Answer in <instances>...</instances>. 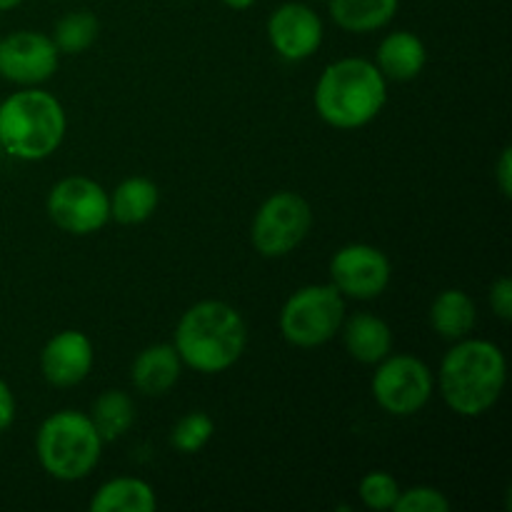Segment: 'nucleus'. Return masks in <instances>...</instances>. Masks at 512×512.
I'll return each instance as SVG.
<instances>
[{
	"mask_svg": "<svg viewBox=\"0 0 512 512\" xmlns=\"http://www.w3.org/2000/svg\"><path fill=\"white\" fill-rule=\"evenodd\" d=\"M508 380L503 350L490 340H455L440 363V395L460 418H480L500 400Z\"/></svg>",
	"mask_w": 512,
	"mask_h": 512,
	"instance_id": "obj_1",
	"label": "nucleus"
},
{
	"mask_svg": "<svg viewBox=\"0 0 512 512\" xmlns=\"http://www.w3.org/2000/svg\"><path fill=\"white\" fill-rule=\"evenodd\" d=\"M175 350L188 368L215 375L233 368L248 345L245 320L223 300H200L175 328Z\"/></svg>",
	"mask_w": 512,
	"mask_h": 512,
	"instance_id": "obj_2",
	"label": "nucleus"
},
{
	"mask_svg": "<svg viewBox=\"0 0 512 512\" xmlns=\"http://www.w3.org/2000/svg\"><path fill=\"white\" fill-rule=\"evenodd\" d=\"M313 100L320 118L333 128H363L383 110L388 80L370 60L343 58L323 70Z\"/></svg>",
	"mask_w": 512,
	"mask_h": 512,
	"instance_id": "obj_3",
	"label": "nucleus"
},
{
	"mask_svg": "<svg viewBox=\"0 0 512 512\" xmlns=\"http://www.w3.org/2000/svg\"><path fill=\"white\" fill-rule=\"evenodd\" d=\"M65 135V110L50 93L23 88L0 103V145L5 155L35 163L60 148Z\"/></svg>",
	"mask_w": 512,
	"mask_h": 512,
	"instance_id": "obj_4",
	"label": "nucleus"
},
{
	"mask_svg": "<svg viewBox=\"0 0 512 512\" xmlns=\"http://www.w3.org/2000/svg\"><path fill=\"white\" fill-rule=\"evenodd\" d=\"M35 453L45 473L75 483L93 473L103 453V438L93 420L78 410H58L43 420L35 435Z\"/></svg>",
	"mask_w": 512,
	"mask_h": 512,
	"instance_id": "obj_5",
	"label": "nucleus"
},
{
	"mask_svg": "<svg viewBox=\"0 0 512 512\" xmlns=\"http://www.w3.org/2000/svg\"><path fill=\"white\" fill-rule=\"evenodd\" d=\"M345 298L335 285H305L285 300L280 310V333L290 345L318 348L340 333Z\"/></svg>",
	"mask_w": 512,
	"mask_h": 512,
	"instance_id": "obj_6",
	"label": "nucleus"
},
{
	"mask_svg": "<svg viewBox=\"0 0 512 512\" xmlns=\"http://www.w3.org/2000/svg\"><path fill=\"white\" fill-rule=\"evenodd\" d=\"M313 225V210L298 193H275L265 200L250 225L253 248L265 258H283L293 253Z\"/></svg>",
	"mask_w": 512,
	"mask_h": 512,
	"instance_id": "obj_7",
	"label": "nucleus"
},
{
	"mask_svg": "<svg viewBox=\"0 0 512 512\" xmlns=\"http://www.w3.org/2000/svg\"><path fill=\"white\" fill-rule=\"evenodd\" d=\"M433 395V373L413 355H393L378 363L373 373V398L385 413L408 418L423 410Z\"/></svg>",
	"mask_w": 512,
	"mask_h": 512,
	"instance_id": "obj_8",
	"label": "nucleus"
},
{
	"mask_svg": "<svg viewBox=\"0 0 512 512\" xmlns=\"http://www.w3.org/2000/svg\"><path fill=\"white\" fill-rule=\"evenodd\" d=\"M45 208L60 230L73 235H90L98 233L110 220V195L95 180L70 175L53 185Z\"/></svg>",
	"mask_w": 512,
	"mask_h": 512,
	"instance_id": "obj_9",
	"label": "nucleus"
},
{
	"mask_svg": "<svg viewBox=\"0 0 512 512\" xmlns=\"http://www.w3.org/2000/svg\"><path fill=\"white\" fill-rule=\"evenodd\" d=\"M393 278V265L373 245H345L330 260V280L343 298L373 300L385 293Z\"/></svg>",
	"mask_w": 512,
	"mask_h": 512,
	"instance_id": "obj_10",
	"label": "nucleus"
},
{
	"mask_svg": "<svg viewBox=\"0 0 512 512\" xmlns=\"http://www.w3.org/2000/svg\"><path fill=\"white\" fill-rule=\"evenodd\" d=\"M58 48L53 38L38 30H15L0 38V78L33 88L53 78L58 70Z\"/></svg>",
	"mask_w": 512,
	"mask_h": 512,
	"instance_id": "obj_11",
	"label": "nucleus"
},
{
	"mask_svg": "<svg viewBox=\"0 0 512 512\" xmlns=\"http://www.w3.org/2000/svg\"><path fill=\"white\" fill-rule=\"evenodd\" d=\"M268 40L290 63L308 60L323 43V20L310 5L283 3L268 18Z\"/></svg>",
	"mask_w": 512,
	"mask_h": 512,
	"instance_id": "obj_12",
	"label": "nucleus"
},
{
	"mask_svg": "<svg viewBox=\"0 0 512 512\" xmlns=\"http://www.w3.org/2000/svg\"><path fill=\"white\" fill-rule=\"evenodd\" d=\"M93 343L80 330H60L40 350V373L55 388H73L93 368Z\"/></svg>",
	"mask_w": 512,
	"mask_h": 512,
	"instance_id": "obj_13",
	"label": "nucleus"
},
{
	"mask_svg": "<svg viewBox=\"0 0 512 512\" xmlns=\"http://www.w3.org/2000/svg\"><path fill=\"white\" fill-rule=\"evenodd\" d=\"M183 360H180L175 345L158 343L150 348L140 350L138 358L133 360L130 368V380L143 395H165L180 380Z\"/></svg>",
	"mask_w": 512,
	"mask_h": 512,
	"instance_id": "obj_14",
	"label": "nucleus"
},
{
	"mask_svg": "<svg viewBox=\"0 0 512 512\" xmlns=\"http://www.w3.org/2000/svg\"><path fill=\"white\" fill-rule=\"evenodd\" d=\"M425 63H428V50H425L423 40L410 30H395V33L385 35L383 43L378 45V55H375V65L383 78L398 80V83L418 78Z\"/></svg>",
	"mask_w": 512,
	"mask_h": 512,
	"instance_id": "obj_15",
	"label": "nucleus"
},
{
	"mask_svg": "<svg viewBox=\"0 0 512 512\" xmlns=\"http://www.w3.org/2000/svg\"><path fill=\"white\" fill-rule=\"evenodd\" d=\"M340 330H343L345 350L358 363L378 365L393 353V330L378 315L358 313L350 320H343Z\"/></svg>",
	"mask_w": 512,
	"mask_h": 512,
	"instance_id": "obj_16",
	"label": "nucleus"
},
{
	"mask_svg": "<svg viewBox=\"0 0 512 512\" xmlns=\"http://www.w3.org/2000/svg\"><path fill=\"white\" fill-rule=\"evenodd\" d=\"M475 320H478V310H475L473 298L465 290H443L430 305V325H433V330L440 338L453 340V343L468 338L470 330L475 328Z\"/></svg>",
	"mask_w": 512,
	"mask_h": 512,
	"instance_id": "obj_17",
	"label": "nucleus"
},
{
	"mask_svg": "<svg viewBox=\"0 0 512 512\" xmlns=\"http://www.w3.org/2000/svg\"><path fill=\"white\" fill-rule=\"evenodd\" d=\"M330 18L348 33H373L395 18L400 0H330Z\"/></svg>",
	"mask_w": 512,
	"mask_h": 512,
	"instance_id": "obj_18",
	"label": "nucleus"
},
{
	"mask_svg": "<svg viewBox=\"0 0 512 512\" xmlns=\"http://www.w3.org/2000/svg\"><path fill=\"white\" fill-rule=\"evenodd\" d=\"M158 508L153 488L140 478H115L100 485L90 500L93 512H153Z\"/></svg>",
	"mask_w": 512,
	"mask_h": 512,
	"instance_id": "obj_19",
	"label": "nucleus"
},
{
	"mask_svg": "<svg viewBox=\"0 0 512 512\" xmlns=\"http://www.w3.org/2000/svg\"><path fill=\"white\" fill-rule=\"evenodd\" d=\"M158 208V185L148 178H128L110 195V218L120 225L145 223Z\"/></svg>",
	"mask_w": 512,
	"mask_h": 512,
	"instance_id": "obj_20",
	"label": "nucleus"
},
{
	"mask_svg": "<svg viewBox=\"0 0 512 512\" xmlns=\"http://www.w3.org/2000/svg\"><path fill=\"white\" fill-rule=\"evenodd\" d=\"M88 418L93 420L103 443H110V440L123 438L135 423V403L123 390H105L95 398Z\"/></svg>",
	"mask_w": 512,
	"mask_h": 512,
	"instance_id": "obj_21",
	"label": "nucleus"
},
{
	"mask_svg": "<svg viewBox=\"0 0 512 512\" xmlns=\"http://www.w3.org/2000/svg\"><path fill=\"white\" fill-rule=\"evenodd\" d=\"M100 33V23L93 13L88 10H73V13L63 15L55 25L53 43L58 53L80 55L95 43Z\"/></svg>",
	"mask_w": 512,
	"mask_h": 512,
	"instance_id": "obj_22",
	"label": "nucleus"
},
{
	"mask_svg": "<svg viewBox=\"0 0 512 512\" xmlns=\"http://www.w3.org/2000/svg\"><path fill=\"white\" fill-rule=\"evenodd\" d=\"M213 433H215L213 418H210L208 413L195 410V413L183 415V418L175 423L173 433H170V443H173V448L178 450V453L193 455L210 443Z\"/></svg>",
	"mask_w": 512,
	"mask_h": 512,
	"instance_id": "obj_23",
	"label": "nucleus"
},
{
	"mask_svg": "<svg viewBox=\"0 0 512 512\" xmlns=\"http://www.w3.org/2000/svg\"><path fill=\"white\" fill-rule=\"evenodd\" d=\"M358 495L368 510H393L395 500L400 495V485L393 475L375 470V473H368L360 480Z\"/></svg>",
	"mask_w": 512,
	"mask_h": 512,
	"instance_id": "obj_24",
	"label": "nucleus"
},
{
	"mask_svg": "<svg viewBox=\"0 0 512 512\" xmlns=\"http://www.w3.org/2000/svg\"><path fill=\"white\" fill-rule=\"evenodd\" d=\"M395 512H448L450 500L440 490L428 485H415L410 490H400L398 500L393 505Z\"/></svg>",
	"mask_w": 512,
	"mask_h": 512,
	"instance_id": "obj_25",
	"label": "nucleus"
},
{
	"mask_svg": "<svg viewBox=\"0 0 512 512\" xmlns=\"http://www.w3.org/2000/svg\"><path fill=\"white\" fill-rule=\"evenodd\" d=\"M490 308L500 320L512 318V280L500 278L490 288Z\"/></svg>",
	"mask_w": 512,
	"mask_h": 512,
	"instance_id": "obj_26",
	"label": "nucleus"
},
{
	"mask_svg": "<svg viewBox=\"0 0 512 512\" xmlns=\"http://www.w3.org/2000/svg\"><path fill=\"white\" fill-rule=\"evenodd\" d=\"M495 180H498V188L503 193V198H510L512 195V150L503 148L500 153L498 165H495Z\"/></svg>",
	"mask_w": 512,
	"mask_h": 512,
	"instance_id": "obj_27",
	"label": "nucleus"
},
{
	"mask_svg": "<svg viewBox=\"0 0 512 512\" xmlns=\"http://www.w3.org/2000/svg\"><path fill=\"white\" fill-rule=\"evenodd\" d=\"M15 420V398H13V390L8 388L5 380H0V433L13 425Z\"/></svg>",
	"mask_w": 512,
	"mask_h": 512,
	"instance_id": "obj_28",
	"label": "nucleus"
},
{
	"mask_svg": "<svg viewBox=\"0 0 512 512\" xmlns=\"http://www.w3.org/2000/svg\"><path fill=\"white\" fill-rule=\"evenodd\" d=\"M223 3L228 5L230 10H248V8H253L258 0H223Z\"/></svg>",
	"mask_w": 512,
	"mask_h": 512,
	"instance_id": "obj_29",
	"label": "nucleus"
},
{
	"mask_svg": "<svg viewBox=\"0 0 512 512\" xmlns=\"http://www.w3.org/2000/svg\"><path fill=\"white\" fill-rule=\"evenodd\" d=\"M20 3H23V0H0V13H5V10L18 8Z\"/></svg>",
	"mask_w": 512,
	"mask_h": 512,
	"instance_id": "obj_30",
	"label": "nucleus"
},
{
	"mask_svg": "<svg viewBox=\"0 0 512 512\" xmlns=\"http://www.w3.org/2000/svg\"><path fill=\"white\" fill-rule=\"evenodd\" d=\"M3 155H5V153H3V145H0V158H3Z\"/></svg>",
	"mask_w": 512,
	"mask_h": 512,
	"instance_id": "obj_31",
	"label": "nucleus"
}]
</instances>
